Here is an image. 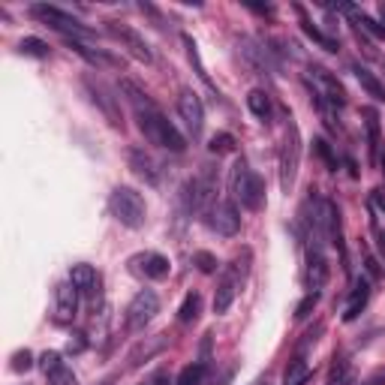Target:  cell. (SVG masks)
<instances>
[{"label": "cell", "instance_id": "cell-2", "mask_svg": "<svg viewBox=\"0 0 385 385\" xmlns=\"http://www.w3.org/2000/svg\"><path fill=\"white\" fill-rule=\"evenodd\" d=\"M229 190L235 202H241V208L247 211H259L265 202V184L250 166H247L244 157H238L235 166H232V175H229Z\"/></svg>", "mask_w": 385, "mask_h": 385}, {"label": "cell", "instance_id": "cell-30", "mask_svg": "<svg viewBox=\"0 0 385 385\" xmlns=\"http://www.w3.org/2000/svg\"><path fill=\"white\" fill-rule=\"evenodd\" d=\"M325 385H349V365L343 358H334L331 370H328V382Z\"/></svg>", "mask_w": 385, "mask_h": 385}, {"label": "cell", "instance_id": "cell-21", "mask_svg": "<svg viewBox=\"0 0 385 385\" xmlns=\"http://www.w3.org/2000/svg\"><path fill=\"white\" fill-rule=\"evenodd\" d=\"M353 73H355V78H358V85L367 90V97H373L377 103H385V85L379 82L377 75H373L370 70H365L361 63H353Z\"/></svg>", "mask_w": 385, "mask_h": 385}, {"label": "cell", "instance_id": "cell-9", "mask_svg": "<svg viewBox=\"0 0 385 385\" xmlns=\"http://www.w3.org/2000/svg\"><path fill=\"white\" fill-rule=\"evenodd\" d=\"M205 223H208V229H214L217 235L232 238V235H238V229H241V214H238L235 202L223 199L205 214Z\"/></svg>", "mask_w": 385, "mask_h": 385}, {"label": "cell", "instance_id": "cell-10", "mask_svg": "<svg viewBox=\"0 0 385 385\" xmlns=\"http://www.w3.org/2000/svg\"><path fill=\"white\" fill-rule=\"evenodd\" d=\"M178 115L184 118L187 130L192 133V139H199L202 127H205V106H202V99H199L196 90L184 87V90L178 94Z\"/></svg>", "mask_w": 385, "mask_h": 385}, {"label": "cell", "instance_id": "cell-11", "mask_svg": "<svg viewBox=\"0 0 385 385\" xmlns=\"http://www.w3.org/2000/svg\"><path fill=\"white\" fill-rule=\"evenodd\" d=\"M75 313H78V289L70 280L58 283V289H54V319L61 325H70L75 319Z\"/></svg>", "mask_w": 385, "mask_h": 385}, {"label": "cell", "instance_id": "cell-28", "mask_svg": "<svg viewBox=\"0 0 385 385\" xmlns=\"http://www.w3.org/2000/svg\"><path fill=\"white\" fill-rule=\"evenodd\" d=\"M202 382H205V365H202V361L187 365L175 379V385H202Z\"/></svg>", "mask_w": 385, "mask_h": 385}, {"label": "cell", "instance_id": "cell-20", "mask_svg": "<svg viewBox=\"0 0 385 385\" xmlns=\"http://www.w3.org/2000/svg\"><path fill=\"white\" fill-rule=\"evenodd\" d=\"M241 58H244V63L253 70V75H265L268 73V51L265 49H256V45L250 42V39H241Z\"/></svg>", "mask_w": 385, "mask_h": 385}, {"label": "cell", "instance_id": "cell-27", "mask_svg": "<svg viewBox=\"0 0 385 385\" xmlns=\"http://www.w3.org/2000/svg\"><path fill=\"white\" fill-rule=\"evenodd\" d=\"M163 346H166V334H157L148 346L142 343V346H135V349H133V353H130V365H133V367H139V365H142V358H151V355H157Z\"/></svg>", "mask_w": 385, "mask_h": 385}, {"label": "cell", "instance_id": "cell-13", "mask_svg": "<svg viewBox=\"0 0 385 385\" xmlns=\"http://www.w3.org/2000/svg\"><path fill=\"white\" fill-rule=\"evenodd\" d=\"M328 283V259L322 247H310L307 250V286L310 292H322Z\"/></svg>", "mask_w": 385, "mask_h": 385}, {"label": "cell", "instance_id": "cell-1", "mask_svg": "<svg viewBox=\"0 0 385 385\" xmlns=\"http://www.w3.org/2000/svg\"><path fill=\"white\" fill-rule=\"evenodd\" d=\"M118 90L133 103L135 121H139V130L145 133V139H148L151 145H157V148H166V151H172V154H184L187 151V139L178 133L175 123L163 115L160 106H157L139 85L130 82V78H121Z\"/></svg>", "mask_w": 385, "mask_h": 385}, {"label": "cell", "instance_id": "cell-17", "mask_svg": "<svg viewBox=\"0 0 385 385\" xmlns=\"http://www.w3.org/2000/svg\"><path fill=\"white\" fill-rule=\"evenodd\" d=\"M70 283L78 289V292H87V295H94V289H97V268L94 265H87V262H78L70 268Z\"/></svg>", "mask_w": 385, "mask_h": 385}, {"label": "cell", "instance_id": "cell-24", "mask_svg": "<svg viewBox=\"0 0 385 385\" xmlns=\"http://www.w3.org/2000/svg\"><path fill=\"white\" fill-rule=\"evenodd\" d=\"M298 13H301V9H298ZM301 30L307 33V37H310L316 45H319V49H325V51H341V42H337V39H331V37H325V33H322L319 28H316L313 21H307V18H304V13H301Z\"/></svg>", "mask_w": 385, "mask_h": 385}, {"label": "cell", "instance_id": "cell-4", "mask_svg": "<svg viewBox=\"0 0 385 385\" xmlns=\"http://www.w3.org/2000/svg\"><path fill=\"white\" fill-rule=\"evenodd\" d=\"M109 211H111V217H115L121 226H127V229H142L145 214H148L142 192H135L133 187H115L111 190Z\"/></svg>", "mask_w": 385, "mask_h": 385}, {"label": "cell", "instance_id": "cell-6", "mask_svg": "<svg viewBox=\"0 0 385 385\" xmlns=\"http://www.w3.org/2000/svg\"><path fill=\"white\" fill-rule=\"evenodd\" d=\"M247 259H250V253L244 256V262H247ZM244 262H241V256H238L232 265H226L223 277L217 283V292H214V313H217V316L229 313L232 301L238 295V289H241V283H244V274H247V265Z\"/></svg>", "mask_w": 385, "mask_h": 385}, {"label": "cell", "instance_id": "cell-39", "mask_svg": "<svg viewBox=\"0 0 385 385\" xmlns=\"http://www.w3.org/2000/svg\"><path fill=\"white\" fill-rule=\"evenodd\" d=\"M232 377H235V367H226V373L220 377V382H214V385H229V382H232Z\"/></svg>", "mask_w": 385, "mask_h": 385}, {"label": "cell", "instance_id": "cell-26", "mask_svg": "<svg viewBox=\"0 0 385 385\" xmlns=\"http://www.w3.org/2000/svg\"><path fill=\"white\" fill-rule=\"evenodd\" d=\"M365 127H367V142H370V160H379V118L373 109H365Z\"/></svg>", "mask_w": 385, "mask_h": 385}, {"label": "cell", "instance_id": "cell-8", "mask_svg": "<svg viewBox=\"0 0 385 385\" xmlns=\"http://www.w3.org/2000/svg\"><path fill=\"white\" fill-rule=\"evenodd\" d=\"M106 33L115 42H121V49L130 54L133 61H139V63H151L154 61V51H151V45L145 42V37L139 30H133L130 25H121V21H106Z\"/></svg>", "mask_w": 385, "mask_h": 385}, {"label": "cell", "instance_id": "cell-36", "mask_svg": "<svg viewBox=\"0 0 385 385\" xmlns=\"http://www.w3.org/2000/svg\"><path fill=\"white\" fill-rule=\"evenodd\" d=\"M33 367V355H30V349H18V353L13 355V370L16 373H28Z\"/></svg>", "mask_w": 385, "mask_h": 385}, {"label": "cell", "instance_id": "cell-3", "mask_svg": "<svg viewBox=\"0 0 385 385\" xmlns=\"http://www.w3.org/2000/svg\"><path fill=\"white\" fill-rule=\"evenodd\" d=\"M298 166H301V130L295 118H286V133H283V148H280V190L292 192L298 178Z\"/></svg>", "mask_w": 385, "mask_h": 385}, {"label": "cell", "instance_id": "cell-15", "mask_svg": "<svg viewBox=\"0 0 385 385\" xmlns=\"http://www.w3.org/2000/svg\"><path fill=\"white\" fill-rule=\"evenodd\" d=\"M133 265H139L135 271L139 274H145V277H151V280H163L166 274H169V259L163 256V253H145V256H135L133 259Z\"/></svg>", "mask_w": 385, "mask_h": 385}, {"label": "cell", "instance_id": "cell-37", "mask_svg": "<svg viewBox=\"0 0 385 385\" xmlns=\"http://www.w3.org/2000/svg\"><path fill=\"white\" fill-rule=\"evenodd\" d=\"M316 151H319L322 154V160L328 163V169H337V160H334V154H331V148H328V142H316Z\"/></svg>", "mask_w": 385, "mask_h": 385}, {"label": "cell", "instance_id": "cell-23", "mask_svg": "<svg viewBox=\"0 0 385 385\" xmlns=\"http://www.w3.org/2000/svg\"><path fill=\"white\" fill-rule=\"evenodd\" d=\"M247 109H250L262 123L271 121V97L265 94L262 87H253L250 94H247Z\"/></svg>", "mask_w": 385, "mask_h": 385}, {"label": "cell", "instance_id": "cell-5", "mask_svg": "<svg viewBox=\"0 0 385 385\" xmlns=\"http://www.w3.org/2000/svg\"><path fill=\"white\" fill-rule=\"evenodd\" d=\"M30 16L37 18L39 25H45V28H51V30L63 33L66 39H90V37H94V30H87V28L82 25V21L73 18L70 13H63V9H58V6L33 4V6H30Z\"/></svg>", "mask_w": 385, "mask_h": 385}, {"label": "cell", "instance_id": "cell-31", "mask_svg": "<svg viewBox=\"0 0 385 385\" xmlns=\"http://www.w3.org/2000/svg\"><path fill=\"white\" fill-rule=\"evenodd\" d=\"M192 265H196L202 274H214L220 262H217V256H214V253H208V250H196V253H192Z\"/></svg>", "mask_w": 385, "mask_h": 385}, {"label": "cell", "instance_id": "cell-7", "mask_svg": "<svg viewBox=\"0 0 385 385\" xmlns=\"http://www.w3.org/2000/svg\"><path fill=\"white\" fill-rule=\"evenodd\" d=\"M160 313V298H157L154 289H142L135 292L133 301L127 304V316H123V325H127V331H145V325H148L154 316Z\"/></svg>", "mask_w": 385, "mask_h": 385}, {"label": "cell", "instance_id": "cell-25", "mask_svg": "<svg viewBox=\"0 0 385 385\" xmlns=\"http://www.w3.org/2000/svg\"><path fill=\"white\" fill-rule=\"evenodd\" d=\"M199 313H202V295H199V292H190V295L181 301V307H178V322L190 325V322L199 319Z\"/></svg>", "mask_w": 385, "mask_h": 385}, {"label": "cell", "instance_id": "cell-38", "mask_svg": "<svg viewBox=\"0 0 385 385\" xmlns=\"http://www.w3.org/2000/svg\"><path fill=\"white\" fill-rule=\"evenodd\" d=\"M87 343H85V334H75V341H70V353H82Z\"/></svg>", "mask_w": 385, "mask_h": 385}, {"label": "cell", "instance_id": "cell-32", "mask_svg": "<svg viewBox=\"0 0 385 385\" xmlns=\"http://www.w3.org/2000/svg\"><path fill=\"white\" fill-rule=\"evenodd\" d=\"M208 148H211V154H217V157L220 154H229V151H235V135L232 133H217L211 139Z\"/></svg>", "mask_w": 385, "mask_h": 385}, {"label": "cell", "instance_id": "cell-19", "mask_svg": "<svg viewBox=\"0 0 385 385\" xmlns=\"http://www.w3.org/2000/svg\"><path fill=\"white\" fill-rule=\"evenodd\" d=\"M184 45H187V58H190V63H192V70H196L199 82L205 85V87L211 90V94H217V97H220L217 85L211 82V75H208V70H205V63H202V54H199V45H196V39H192V37H187V33H184Z\"/></svg>", "mask_w": 385, "mask_h": 385}, {"label": "cell", "instance_id": "cell-14", "mask_svg": "<svg viewBox=\"0 0 385 385\" xmlns=\"http://www.w3.org/2000/svg\"><path fill=\"white\" fill-rule=\"evenodd\" d=\"M367 301H370V280L358 277L355 286H353V292H349L346 307H343V322H355L358 316H361V310L367 307Z\"/></svg>", "mask_w": 385, "mask_h": 385}, {"label": "cell", "instance_id": "cell-40", "mask_svg": "<svg viewBox=\"0 0 385 385\" xmlns=\"http://www.w3.org/2000/svg\"><path fill=\"white\" fill-rule=\"evenodd\" d=\"M367 271H370V274H373V277H377V274H379V265H377V259H373V256H367Z\"/></svg>", "mask_w": 385, "mask_h": 385}, {"label": "cell", "instance_id": "cell-22", "mask_svg": "<svg viewBox=\"0 0 385 385\" xmlns=\"http://www.w3.org/2000/svg\"><path fill=\"white\" fill-rule=\"evenodd\" d=\"M310 377V365H307V358H304L301 353H295V358L289 361V367L286 373H283V385H304Z\"/></svg>", "mask_w": 385, "mask_h": 385}, {"label": "cell", "instance_id": "cell-18", "mask_svg": "<svg viewBox=\"0 0 385 385\" xmlns=\"http://www.w3.org/2000/svg\"><path fill=\"white\" fill-rule=\"evenodd\" d=\"M66 45L78 54V58H85L90 66H121L111 54H106V51H99V49H90V45H85L82 39H66Z\"/></svg>", "mask_w": 385, "mask_h": 385}, {"label": "cell", "instance_id": "cell-35", "mask_svg": "<svg viewBox=\"0 0 385 385\" xmlns=\"http://www.w3.org/2000/svg\"><path fill=\"white\" fill-rule=\"evenodd\" d=\"M63 365V358H61V353H54V349H49V353H42L39 355V367H42V373L49 377L51 370H58Z\"/></svg>", "mask_w": 385, "mask_h": 385}, {"label": "cell", "instance_id": "cell-29", "mask_svg": "<svg viewBox=\"0 0 385 385\" xmlns=\"http://www.w3.org/2000/svg\"><path fill=\"white\" fill-rule=\"evenodd\" d=\"M18 54H28V58H49V42H42L39 37H25L18 42Z\"/></svg>", "mask_w": 385, "mask_h": 385}, {"label": "cell", "instance_id": "cell-16", "mask_svg": "<svg viewBox=\"0 0 385 385\" xmlns=\"http://www.w3.org/2000/svg\"><path fill=\"white\" fill-rule=\"evenodd\" d=\"M130 169H133V172L139 175L142 181H148L151 187H154V184H160V172H157V163H154L145 151H139V148H133V151H130Z\"/></svg>", "mask_w": 385, "mask_h": 385}, {"label": "cell", "instance_id": "cell-33", "mask_svg": "<svg viewBox=\"0 0 385 385\" xmlns=\"http://www.w3.org/2000/svg\"><path fill=\"white\" fill-rule=\"evenodd\" d=\"M45 379H49V385H78V377L66 365H61L58 370H51Z\"/></svg>", "mask_w": 385, "mask_h": 385}, {"label": "cell", "instance_id": "cell-12", "mask_svg": "<svg viewBox=\"0 0 385 385\" xmlns=\"http://www.w3.org/2000/svg\"><path fill=\"white\" fill-rule=\"evenodd\" d=\"M85 87L90 90L94 103H99V109L106 111V118H109L111 127H123V118H121V111H118V97H111V90L103 82H94V78H85Z\"/></svg>", "mask_w": 385, "mask_h": 385}, {"label": "cell", "instance_id": "cell-34", "mask_svg": "<svg viewBox=\"0 0 385 385\" xmlns=\"http://www.w3.org/2000/svg\"><path fill=\"white\" fill-rule=\"evenodd\" d=\"M316 304H319V292H307L295 307V319H307V316L316 310Z\"/></svg>", "mask_w": 385, "mask_h": 385}]
</instances>
